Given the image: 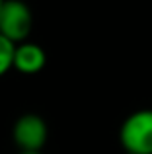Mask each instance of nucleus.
Listing matches in <instances>:
<instances>
[{"mask_svg":"<svg viewBox=\"0 0 152 154\" xmlns=\"http://www.w3.org/2000/svg\"><path fill=\"white\" fill-rule=\"evenodd\" d=\"M119 143L127 154H152V109H137L123 121Z\"/></svg>","mask_w":152,"mask_h":154,"instance_id":"f257e3e1","label":"nucleus"},{"mask_svg":"<svg viewBox=\"0 0 152 154\" xmlns=\"http://www.w3.org/2000/svg\"><path fill=\"white\" fill-rule=\"evenodd\" d=\"M33 27V14L23 0H4L0 8V35L10 43L27 41Z\"/></svg>","mask_w":152,"mask_h":154,"instance_id":"f03ea898","label":"nucleus"},{"mask_svg":"<svg viewBox=\"0 0 152 154\" xmlns=\"http://www.w3.org/2000/svg\"><path fill=\"white\" fill-rule=\"evenodd\" d=\"M47 137H49V129L45 119L35 113L20 115L12 127V139L20 152H41L47 143Z\"/></svg>","mask_w":152,"mask_h":154,"instance_id":"7ed1b4c3","label":"nucleus"},{"mask_svg":"<svg viewBox=\"0 0 152 154\" xmlns=\"http://www.w3.org/2000/svg\"><path fill=\"white\" fill-rule=\"evenodd\" d=\"M45 64H47V55L41 45H37L33 41H23L14 47L12 68H16L20 74H27V76L37 74L45 68Z\"/></svg>","mask_w":152,"mask_h":154,"instance_id":"20e7f679","label":"nucleus"},{"mask_svg":"<svg viewBox=\"0 0 152 154\" xmlns=\"http://www.w3.org/2000/svg\"><path fill=\"white\" fill-rule=\"evenodd\" d=\"M14 43H10L6 37L0 35V78L12 70V63H14Z\"/></svg>","mask_w":152,"mask_h":154,"instance_id":"39448f33","label":"nucleus"},{"mask_svg":"<svg viewBox=\"0 0 152 154\" xmlns=\"http://www.w3.org/2000/svg\"><path fill=\"white\" fill-rule=\"evenodd\" d=\"M18 154H43V152H18Z\"/></svg>","mask_w":152,"mask_h":154,"instance_id":"423d86ee","label":"nucleus"},{"mask_svg":"<svg viewBox=\"0 0 152 154\" xmlns=\"http://www.w3.org/2000/svg\"><path fill=\"white\" fill-rule=\"evenodd\" d=\"M2 2H4V0H0V8H2Z\"/></svg>","mask_w":152,"mask_h":154,"instance_id":"0eeeda50","label":"nucleus"}]
</instances>
